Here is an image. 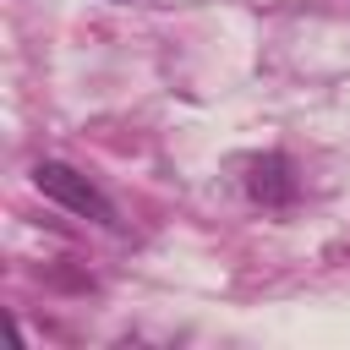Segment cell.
Masks as SVG:
<instances>
[{"label":"cell","mask_w":350,"mask_h":350,"mask_svg":"<svg viewBox=\"0 0 350 350\" xmlns=\"http://www.w3.org/2000/svg\"><path fill=\"white\" fill-rule=\"evenodd\" d=\"M246 191H252L257 202H290V191H295V180H290V164H284L279 153L257 159V164H252V175H246Z\"/></svg>","instance_id":"obj_2"},{"label":"cell","mask_w":350,"mask_h":350,"mask_svg":"<svg viewBox=\"0 0 350 350\" xmlns=\"http://www.w3.org/2000/svg\"><path fill=\"white\" fill-rule=\"evenodd\" d=\"M33 180H38V191L44 197H55L60 208H71V213H82V219H98V224H115V208H109V197L88 180V175H77L71 164H55V159H44L38 170H33Z\"/></svg>","instance_id":"obj_1"}]
</instances>
